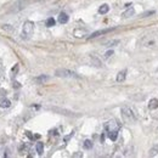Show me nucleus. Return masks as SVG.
Instances as JSON below:
<instances>
[{
	"label": "nucleus",
	"mask_w": 158,
	"mask_h": 158,
	"mask_svg": "<svg viewBox=\"0 0 158 158\" xmlns=\"http://www.w3.org/2000/svg\"><path fill=\"white\" fill-rule=\"evenodd\" d=\"M55 76L56 77H60V78H77V79L80 78V76H78L76 72L70 71V70H66V68L56 70L55 71Z\"/></svg>",
	"instance_id": "obj_1"
},
{
	"label": "nucleus",
	"mask_w": 158,
	"mask_h": 158,
	"mask_svg": "<svg viewBox=\"0 0 158 158\" xmlns=\"http://www.w3.org/2000/svg\"><path fill=\"white\" fill-rule=\"evenodd\" d=\"M33 31H34V23L32 21H26L23 23V28H22V37L29 38L33 34Z\"/></svg>",
	"instance_id": "obj_2"
},
{
	"label": "nucleus",
	"mask_w": 158,
	"mask_h": 158,
	"mask_svg": "<svg viewBox=\"0 0 158 158\" xmlns=\"http://www.w3.org/2000/svg\"><path fill=\"white\" fill-rule=\"evenodd\" d=\"M27 4H28V0H18V1H16V2L11 6V9L9 10V12H17V11H21V10H23V9L27 6Z\"/></svg>",
	"instance_id": "obj_3"
},
{
	"label": "nucleus",
	"mask_w": 158,
	"mask_h": 158,
	"mask_svg": "<svg viewBox=\"0 0 158 158\" xmlns=\"http://www.w3.org/2000/svg\"><path fill=\"white\" fill-rule=\"evenodd\" d=\"M105 129L110 133V131H118L120 129V124L117 122V120H110L106 123L105 125Z\"/></svg>",
	"instance_id": "obj_4"
},
{
	"label": "nucleus",
	"mask_w": 158,
	"mask_h": 158,
	"mask_svg": "<svg viewBox=\"0 0 158 158\" xmlns=\"http://www.w3.org/2000/svg\"><path fill=\"white\" fill-rule=\"evenodd\" d=\"M122 116H123V118L125 120H135L134 113L129 107H123L122 108Z\"/></svg>",
	"instance_id": "obj_5"
},
{
	"label": "nucleus",
	"mask_w": 158,
	"mask_h": 158,
	"mask_svg": "<svg viewBox=\"0 0 158 158\" xmlns=\"http://www.w3.org/2000/svg\"><path fill=\"white\" fill-rule=\"evenodd\" d=\"M114 28H106V29H100V31H96V32H94V33H91L89 37H88V39H94V38H97V37H100V35H103V34H107V33H110V32H112Z\"/></svg>",
	"instance_id": "obj_6"
},
{
	"label": "nucleus",
	"mask_w": 158,
	"mask_h": 158,
	"mask_svg": "<svg viewBox=\"0 0 158 158\" xmlns=\"http://www.w3.org/2000/svg\"><path fill=\"white\" fill-rule=\"evenodd\" d=\"M59 22H60L61 24L67 23V22H68V15H67L66 12H61V13L59 15Z\"/></svg>",
	"instance_id": "obj_7"
},
{
	"label": "nucleus",
	"mask_w": 158,
	"mask_h": 158,
	"mask_svg": "<svg viewBox=\"0 0 158 158\" xmlns=\"http://www.w3.org/2000/svg\"><path fill=\"white\" fill-rule=\"evenodd\" d=\"M50 79V77H48V76H45V74H41V76H39V77H37V78L34 79V81L37 83V84H44L45 81H48Z\"/></svg>",
	"instance_id": "obj_8"
},
{
	"label": "nucleus",
	"mask_w": 158,
	"mask_h": 158,
	"mask_svg": "<svg viewBox=\"0 0 158 158\" xmlns=\"http://www.w3.org/2000/svg\"><path fill=\"white\" fill-rule=\"evenodd\" d=\"M10 106H11V101H10L9 99L4 97V99L0 100V107H1V108H9Z\"/></svg>",
	"instance_id": "obj_9"
},
{
	"label": "nucleus",
	"mask_w": 158,
	"mask_h": 158,
	"mask_svg": "<svg viewBox=\"0 0 158 158\" xmlns=\"http://www.w3.org/2000/svg\"><path fill=\"white\" fill-rule=\"evenodd\" d=\"M125 77H127V70H123V71H120V72L117 74V81H118V83L124 81V80H125Z\"/></svg>",
	"instance_id": "obj_10"
},
{
	"label": "nucleus",
	"mask_w": 158,
	"mask_h": 158,
	"mask_svg": "<svg viewBox=\"0 0 158 158\" xmlns=\"http://www.w3.org/2000/svg\"><path fill=\"white\" fill-rule=\"evenodd\" d=\"M110 11V6L107 5V4H102L100 7H99V13H101V15H105V13H107Z\"/></svg>",
	"instance_id": "obj_11"
},
{
	"label": "nucleus",
	"mask_w": 158,
	"mask_h": 158,
	"mask_svg": "<svg viewBox=\"0 0 158 158\" xmlns=\"http://www.w3.org/2000/svg\"><path fill=\"white\" fill-rule=\"evenodd\" d=\"M134 15H135V10L131 7V9H128L127 11H124L122 16L125 17V18H129V17H131V16H134Z\"/></svg>",
	"instance_id": "obj_12"
},
{
	"label": "nucleus",
	"mask_w": 158,
	"mask_h": 158,
	"mask_svg": "<svg viewBox=\"0 0 158 158\" xmlns=\"http://www.w3.org/2000/svg\"><path fill=\"white\" fill-rule=\"evenodd\" d=\"M149 108H150V110H156V108H158V100L157 99H152V100H150V102H149Z\"/></svg>",
	"instance_id": "obj_13"
},
{
	"label": "nucleus",
	"mask_w": 158,
	"mask_h": 158,
	"mask_svg": "<svg viewBox=\"0 0 158 158\" xmlns=\"http://www.w3.org/2000/svg\"><path fill=\"white\" fill-rule=\"evenodd\" d=\"M35 150H37L38 155H39V156H41V155H43V152H44V144H43V142H37V145H35Z\"/></svg>",
	"instance_id": "obj_14"
},
{
	"label": "nucleus",
	"mask_w": 158,
	"mask_h": 158,
	"mask_svg": "<svg viewBox=\"0 0 158 158\" xmlns=\"http://www.w3.org/2000/svg\"><path fill=\"white\" fill-rule=\"evenodd\" d=\"M83 146H84L85 150H91L92 149V141L91 140H85L84 144H83Z\"/></svg>",
	"instance_id": "obj_15"
},
{
	"label": "nucleus",
	"mask_w": 158,
	"mask_h": 158,
	"mask_svg": "<svg viewBox=\"0 0 158 158\" xmlns=\"http://www.w3.org/2000/svg\"><path fill=\"white\" fill-rule=\"evenodd\" d=\"M108 138H110L112 141H116L117 138H118V131H110V133H108Z\"/></svg>",
	"instance_id": "obj_16"
},
{
	"label": "nucleus",
	"mask_w": 158,
	"mask_h": 158,
	"mask_svg": "<svg viewBox=\"0 0 158 158\" xmlns=\"http://www.w3.org/2000/svg\"><path fill=\"white\" fill-rule=\"evenodd\" d=\"M157 153H158V144H156V145L150 150V156L153 157V156H156Z\"/></svg>",
	"instance_id": "obj_17"
},
{
	"label": "nucleus",
	"mask_w": 158,
	"mask_h": 158,
	"mask_svg": "<svg viewBox=\"0 0 158 158\" xmlns=\"http://www.w3.org/2000/svg\"><path fill=\"white\" fill-rule=\"evenodd\" d=\"M55 23H56V21L52 17H50V18L46 20V27H52V26H55Z\"/></svg>",
	"instance_id": "obj_18"
},
{
	"label": "nucleus",
	"mask_w": 158,
	"mask_h": 158,
	"mask_svg": "<svg viewBox=\"0 0 158 158\" xmlns=\"http://www.w3.org/2000/svg\"><path fill=\"white\" fill-rule=\"evenodd\" d=\"M120 41L118 40V39H116V40H111V41H108V43H106V45L105 46H108V48H111V46H114V45H117V44H119Z\"/></svg>",
	"instance_id": "obj_19"
},
{
	"label": "nucleus",
	"mask_w": 158,
	"mask_h": 158,
	"mask_svg": "<svg viewBox=\"0 0 158 158\" xmlns=\"http://www.w3.org/2000/svg\"><path fill=\"white\" fill-rule=\"evenodd\" d=\"M1 29L7 31V32H12V31H13V27H12L11 24H2V26H1Z\"/></svg>",
	"instance_id": "obj_20"
},
{
	"label": "nucleus",
	"mask_w": 158,
	"mask_h": 158,
	"mask_svg": "<svg viewBox=\"0 0 158 158\" xmlns=\"http://www.w3.org/2000/svg\"><path fill=\"white\" fill-rule=\"evenodd\" d=\"M153 13H155V11H153V10H152V11H147V12L141 13V16H140V17H142V18H144V17H149V16H151V15H153Z\"/></svg>",
	"instance_id": "obj_21"
},
{
	"label": "nucleus",
	"mask_w": 158,
	"mask_h": 158,
	"mask_svg": "<svg viewBox=\"0 0 158 158\" xmlns=\"http://www.w3.org/2000/svg\"><path fill=\"white\" fill-rule=\"evenodd\" d=\"M113 55V50H108L106 54H105V59H108V57H111Z\"/></svg>",
	"instance_id": "obj_22"
},
{
	"label": "nucleus",
	"mask_w": 158,
	"mask_h": 158,
	"mask_svg": "<svg viewBox=\"0 0 158 158\" xmlns=\"http://www.w3.org/2000/svg\"><path fill=\"white\" fill-rule=\"evenodd\" d=\"M73 134H74V131H72V133H71L68 136H66V138H65V142H67V141H68V140H70V139L73 136Z\"/></svg>",
	"instance_id": "obj_23"
},
{
	"label": "nucleus",
	"mask_w": 158,
	"mask_h": 158,
	"mask_svg": "<svg viewBox=\"0 0 158 158\" xmlns=\"http://www.w3.org/2000/svg\"><path fill=\"white\" fill-rule=\"evenodd\" d=\"M17 71H18V65H16V66L12 68V73H17Z\"/></svg>",
	"instance_id": "obj_24"
},
{
	"label": "nucleus",
	"mask_w": 158,
	"mask_h": 158,
	"mask_svg": "<svg viewBox=\"0 0 158 158\" xmlns=\"http://www.w3.org/2000/svg\"><path fill=\"white\" fill-rule=\"evenodd\" d=\"M13 88H21L20 83H18V81H13Z\"/></svg>",
	"instance_id": "obj_25"
},
{
	"label": "nucleus",
	"mask_w": 158,
	"mask_h": 158,
	"mask_svg": "<svg viewBox=\"0 0 158 158\" xmlns=\"http://www.w3.org/2000/svg\"><path fill=\"white\" fill-rule=\"evenodd\" d=\"M26 134H27V136H28L29 139H34V136L31 134V131H26Z\"/></svg>",
	"instance_id": "obj_26"
},
{
	"label": "nucleus",
	"mask_w": 158,
	"mask_h": 158,
	"mask_svg": "<svg viewBox=\"0 0 158 158\" xmlns=\"http://www.w3.org/2000/svg\"><path fill=\"white\" fill-rule=\"evenodd\" d=\"M81 156H83L81 153H74V155H73V157H81Z\"/></svg>",
	"instance_id": "obj_27"
},
{
	"label": "nucleus",
	"mask_w": 158,
	"mask_h": 158,
	"mask_svg": "<svg viewBox=\"0 0 158 158\" xmlns=\"http://www.w3.org/2000/svg\"><path fill=\"white\" fill-rule=\"evenodd\" d=\"M101 142H105V135L103 134L101 135Z\"/></svg>",
	"instance_id": "obj_28"
}]
</instances>
